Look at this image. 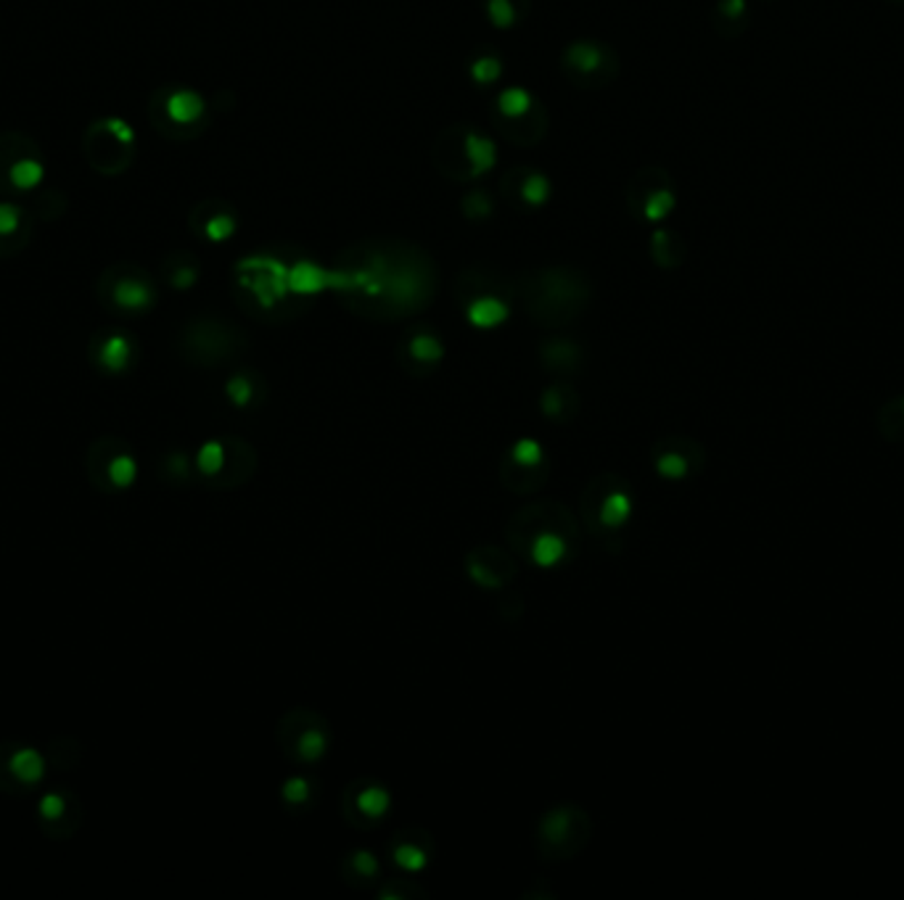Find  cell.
Listing matches in <instances>:
<instances>
[{
	"label": "cell",
	"instance_id": "cell-40",
	"mask_svg": "<svg viewBox=\"0 0 904 900\" xmlns=\"http://www.w3.org/2000/svg\"><path fill=\"white\" fill-rule=\"evenodd\" d=\"M881 434L886 438H894V442H904V396L902 399L888 402L881 413Z\"/></svg>",
	"mask_w": 904,
	"mask_h": 900
},
{
	"label": "cell",
	"instance_id": "cell-9",
	"mask_svg": "<svg viewBox=\"0 0 904 900\" xmlns=\"http://www.w3.org/2000/svg\"><path fill=\"white\" fill-rule=\"evenodd\" d=\"M82 156L98 175H125L138 156V135L122 117H101L82 135Z\"/></svg>",
	"mask_w": 904,
	"mask_h": 900
},
{
	"label": "cell",
	"instance_id": "cell-28",
	"mask_svg": "<svg viewBox=\"0 0 904 900\" xmlns=\"http://www.w3.org/2000/svg\"><path fill=\"white\" fill-rule=\"evenodd\" d=\"M503 56L494 51V48H476L471 53L469 63H465V75H469V80L476 90H494L500 80H503Z\"/></svg>",
	"mask_w": 904,
	"mask_h": 900
},
{
	"label": "cell",
	"instance_id": "cell-20",
	"mask_svg": "<svg viewBox=\"0 0 904 900\" xmlns=\"http://www.w3.org/2000/svg\"><path fill=\"white\" fill-rule=\"evenodd\" d=\"M188 230L204 244H228L242 230V215L220 196H207L188 211Z\"/></svg>",
	"mask_w": 904,
	"mask_h": 900
},
{
	"label": "cell",
	"instance_id": "cell-14",
	"mask_svg": "<svg viewBox=\"0 0 904 900\" xmlns=\"http://www.w3.org/2000/svg\"><path fill=\"white\" fill-rule=\"evenodd\" d=\"M590 817L577 805H558L537 824V850L548 861H569L590 842Z\"/></svg>",
	"mask_w": 904,
	"mask_h": 900
},
{
	"label": "cell",
	"instance_id": "cell-26",
	"mask_svg": "<svg viewBox=\"0 0 904 900\" xmlns=\"http://www.w3.org/2000/svg\"><path fill=\"white\" fill-rule=\"evenodd\" d=\"M390 853L397 867L407 871H421L423 867H429L432 861L434 845H432V834L423 832V829H402L390 842Z\"/></svg>",
	"mask_w": 904,
	"mask_h": 900
},
{
	"label": "cell",
	"instance_id": "cell-39",
	"mask_svg": "<svg viewBox=\"0 0 904 900\" xmlns=\"http://www.w3.org/2000/svg\"><path fill=\"white\" fill-rule=\"evenodd\" d=\"M284 800H286V805H292V808H309L313 805V800H315V784H313V779H307V777H294V779H288V782L284 784Z\"/></svg>",
	"mask_w": 904,
	"mask_h": 900
},
{
	"label": "cell",
	"instance_id": "cell-35",
	"mask_svg": "<svg viewBox=\"0 0 904 900\" xmlns=\"http://www.w3.org/2000/svg\"><path fill=\"white\" fill-rule=\"evenodd\" d=\"M344 877H347L350 884L355 888H369L381 877V863L369 850H355V853L347 856L344 861Z\"/></svg>",
	"mask_w": 904,
	"mask_h": 900
},
{
	"label": "cell",
	"instance_id": "cell-37",
	"mask_svg": "<svg viewBox=\"0 0 904 900\" xmlns=\"http://www.w3.org/2000/svg\"><path fill=\"white\" fill-rule=\"evenodd\" d=\"M225 392H228V399L233 404L246 407V404L259 399V394H263V380H259L254 373H236L228 380V386H225Z\"/></svg>",
	"mask_w": 904,
	"mask_h": 900
},
{
	"label": "cell",
	"instance_id": "cell-12",
	"mask_svg": "<svg viewBox=\"0 0 904 900\" xmlns=\"http://www.w3.org/2000/svg\"><path fill=\"white\" fill-rule=\"evenodd\" d=\"M632 517V492L625 478L606 476L592 478L582 494V521L596 536H617Z\"/></svg>",
	"mask_w": 904,
	"mask_h": 900
},
{
	"label": "cell",
	"instance_id": "cell-43",
	"mask_svg": "<svg viewBox=\"0 0 904 900\" xmlns=\"http://www.w3.org/2000/svg\"><path fill=\"white\" fill-rule=\"evenodd\" d=\"M900 3H904V0H900Z\"/></svg>",
	"mask_w": 904,
	"mask_h": 900
},
{
	"label": "cell",
	"instance_id": "cell-11",
	"mask_svg": "<svg viewBox=\"0 0 904 900\" xmlns=\"http://www.w3.org/2000/svg\"><path fill=\"white\" fill-rule=\"evenodd\" d=\"M46 180V156L30 135L0 132V196L19 198L40 194Z\"/></svg>",
	"mask_w": 904,
	"mask_h": 900
},
{
	"label": "cell",
	"instance_id": "cell-8",
	"mask_svg": "<svg viewBox=\"0 0 904 900\" xmlns=\"http://www.w3.org/2000/svg\"><path fill=\"white\" fill-rule=\"evenodd\" d=\"M490 119L494 132L519 148L542 144L550 130L548 106L524 85H508V88L494 90L490 101Z\"/></svg>",
	"mask_w": 904,
	"mask_h": 900
},
{
	"label": "cell",
	"instance_id": "cell-32",
	"mask_svg": "<svg viewBox=\"0 0 904 900\" xmlns=\"http://www.w3.org/2000/svg\"><path fill=\"white\" fill-rule=\"evenodd\" d=\"M648 251H651L656 267L677 269L685 261V240L675 230L656 228L648 240Z\"/></svg>",
	"mask_w": 904,
	"mask_h": 900
},
{
	"label": "cell",
	"instance_id": "cell-29",
	"mask_svg": "<svg viewBox=\"0 0 904 900\" xmlns=\"http://www.w3.org/2000/svg\"><path fill=\"white\" fill-rule=\"evenodd\" d=\"M582 346L569 336H553L540 346V359L553 373H577L582 367Z\"/></svg>",
	"mask_w": 904,
	"mask_h": 900
},
{
	"label": "cell",
	"instance_id": "cell-33",
	"mask_svg": "<svg viewBox=\"0 0 904 900\" xmlns=\"http://www.w3.org/2000/svg\"><path fill=\"white\" fill-rule=\"evenodd\" d=\"M748 0H717L711 11V24L723 38H738L748 27Z\"/></svg>",
	"mask_w": 904,
	"mask_h": 900
},
{
	"label": "cell",
	"instance_id": "cell-36",
	"mask_svg": "<svg viewBox=\"0 0 904 900\" xmlns=\"http://www.w3.org/2000/svg\"><path fill=\"white\" fill-rule=\"evenodd\" d=\"M494 196L492 190L487 188H471L461 196V215L469 219V222H487L494 215Z\"/></svg>",
	"mask_w": 904,
	"mask_h": 900
},
{
	"label": "cell",
	"instance_id": "cell-3",
	"mask_svg": "<svg viewBox=\"0 0 904 900\" xmlns=\"http://www.w3.org/2000/svg\"><path fill=\"white\" fill-rule=\"evenodd\" d=\"M505 536L521 560L540 568H556L574 557L579 523L563 502L534 500L515 510L508 521Z\"/></svg>",
	"mask_w": 904,
	"mask_h": 900
},
{
	"label": "cell",
	"instance_id": "cell-2",
	"mask_svg": "<svg viewBox=\"0 0 904 900\" xmlns=\"http://www.w3.org/2000/svg\"><path fill=\"white\" fill-rule=\"evenodd\" d=\"M331 288V269L296 244H273L233 267V294L257 320H294Z\"/></svg>",
	"mask_w": 904,
	"mask_h": 900
},
{
	"label": "cell",
	"instance_id": "cell-13",
	"mask_svg": "<svg viewBox=\"0 0 904 900\" xmlns=\"http://www.w3.org/2000/svg\"><path fill=\"white\" fill-rule=\"evenodd\" d=\"M98 296L106 307L119 315H146L157 307L159 288L136 261H115L98 278Z\"/></svg>",
	"mask_w": 904,
	"mask_h": 900
},
{
	"label": "cell",
	"instance_id": "cell-31",
	"mask_svg": "<svg viewBox=\"0 0 904 900\" xmlns=\"http://www.w3.org/2000/svg\"><path fill=\"white\" fill-rule=\"evenodd\" d=\"M482 11L494 30H515L532 13V0H482Z\"/></svg>",
	"mask_w": 904,
	"mask_h": 900
},
{
	"label": "cell",
	"instance_id": "cell-1",
	"mask_svg": "<svg viewBox=\"0 0 904 900\" xmlns=\"http://www.w3.org/2000/svg\"><path fill=\"white\" fill-rule=\"evenodd\" d=\"M331 294L365 320H405L432 307L440 267L423 246L397 236H373L350 244L328 265Z\"/></svg>",
	"mask_w": 904,
	"mask_h": 900
},
{
	"label": "cell",
	"instance_id": "cell-34",
	"mask_svg": "<svg viewBox=\"0 0 904 900\" xmlns=\"http://www.w3.org/2000/svg\"><path fill=\"white\" fill-rule=\"evenodd\" d=\"M540 407H542V413L550 417V421L567 423L577 415L579 396L569 384H553L550 388H546V394H542Z\"/></svg>",
	"mask_w": 904,
	"mask_h": 900
},
{
	"label": "cell",
	"instance_id": "cell-16",
	"mask_svg": "<svg viewBox=\"0 0 904 900\" xmlns=\"http://www.w3.org/2000/svg\"><path fill=\"white\" fill-rule=\"evenodd\" d=\"M331 732L326 719L315 711H288L278 724V745L296 763H317L328 753Z\"/></svg>",
	"mask_w": 904,
	"mask_h": 900
},
{
	"label": "cell",
	"instance_id": "cell-6",
	"mask_svg": "<svg viewBox=\"0 0 904 900\" xmlns=\"http://www.w3.org/2000/svg\"><path fill=\"white\" fill-rule=\"evenodd\" d=\"M515 299H519L515 283L500 269L471 265L458 273L455 301L473 328H500L513 315Z\"/></svg>",
	"mask_w": 904,
	"mask_h": 900
},
{
	"label": "cell",
	"instance_id": "cell-27",
	"mask_svg": "<svg viewBox=\"0 0 904 900\" xmlns=\"http://www.w3.org/2000/svg\"><path fill=\"white\" fill-rule=\"evenodd\" d=\"M136 359V342L127 333H104L96 338V363L109 373H122Z\"/></svg>",
	"mask_w": 904,
	"mask_h": 900
},
{
	"label": "cell",
	"instance_id": "cell-18",
	"mask_svg": "<svg viewBox=\"0 0 904 900\" xmlns=\"http://www.w3.org/2000/svg\"><path fill=\"white\" fill-rule=\"evenodd\" d=\"M550 473V459L540 444L532 438H519L511 449L505 452L503 463H500V481L511 488V492L534 494L537 488L546 484Z\"/></svg>",
	"mask_w": 904,
	"mask_h": 900
},
{
	"label": "cell",
	"instance_id": "cell-15",
	"mask_svg": "<svg viewBox=\"0 0 904 900\" xmlns=\"http://www.w3.org/2000/svg\"><path fill=\"white\" fill-rule=\"evenodd\" d=\"M627 211L642 225H661L677 207V186L664 167H640L625 188Z\"/></svg>",
	"mask_w": 904,
	"mask_h": 900
},
{
	"label": "cell",
	"instance_id": "cell-19",
	"mask_svg": "<svg viewBox=\"0 0 904 900\" xmlns=\"http://www.w3.org/2000/svg\"><path fill=\"white\" fill-rule=\"evenodd\" d=\"M498 194L503 196L508 207L521 215H537L553 198V180L546 175V169L519 165L500 175Z\"/></svg>",
	"mask_w": 904,
	"mask_h": 900
},
{
	"label": "cell",
	"instance_id": "cell-42",
	"mask_svg": "<svg viewBox=\"0 0 904 900\" xmlns=\"http://www.w3.org/2000/svg\"><path fill=\"white\" fill-rule=\"evenodd\" d=\"M40 813L42 819H59L63 813V798L61 795H46L40 800Z\"/></svg>",
	"mask_w": 904,
	"mask_h": 900
},
{
	"label": "cell",
	"instance_id": "cell-7",
	"mask_svg": "<svg viewBox=\"0 0 904 900\" xmlns=\"http://www.w3.org/2000/svg\"><path fill=\"white\" fill-rule=\"evenodd\" d=\"M148 122L173 144H190L209 130L212 106L199 90L183 82L159 85L148 96Z\"/></svg>",
	"mask_w": 904,
	"mask_h": 900
},
{
	"label": "cell",
	"instance_id": "cell-17",
	"mask_svg": "<svg viewBox=\"0 0 904 900\" xmlns=\"http://www.w3.org/2000/svg\"><path fill=\"white\" fill-rule=\"evenodd\" d=\"M183 346L194 359L204 365H217L236 357L246 346L244 333L220 317H196L183 330Z\"/></svg>",
	"mask_w": 904,
	"mask_h": 900
},
{
	"label": "cell",
	"instance_id": "cell-22",
	"mask_svg": "<svg viewBox=\"0 0 904 900\" xmlns=\"http://www.w3.org/2000/svg\"><path fill=\"white\" fill-rule=\"evenodd\" d=\"M444 359V342L436 328L426 323H415L402 333L397 344V363L411 375L434 373Z\"/></svg>",
	"mask_w": 904,
	"mask_h": 900
},
{
	"label": "cell",
	"instance_id": "cell-38",
	"mask_svg": "<svg viewBox=\"0 0 904 900\" xmlns=\"http://www.w3.org/2000/svg\"><path fill=\"white\" fill-rule=\"evenodd\" d=\"M9 769H11V774L19 779V782L35 784L42 779L46 761H42V755L35 753V750H19V753H13Z\"/></svg>",
	"mask_w": 904,
	"mask_h": 900
},
{
	"label": "cell",
	"instance_id": "cell-5",
	"mask_svg": "<svg viewBox=\"0 0 904 900\" xmlns=\"http://www.w3.org/2000/svg\"><path fill=\"white\" fill-rule=\"evenodd\" d=\"M432 165L444 180L471 186L498 167V144L482 127L455 122L436 132Z\"/></svg>",
	"mask_w": 904,
	"mask_h": 900
},
{
	"label": "cell",
	"instance_id": "cell-10",
	"mask_svg": "<svg viewBox=\"0 0 904 900\" xmlns=\"http://www.w3.org/2000/svg\"><path fill=\"white\" fill-rule=\"evenodd\" d=\"M558 69L579 90H603L621 75L617 48L606 40L577 38L558 53Z\"/></svg>",
	"mask_w": 904,
	"mask_h": 900
},
{
	"label": "cell",
	"instance_id": "cell-41",
	"mask_svg": "<svg viewBox=\"0 0 904 900\" xmlns=\"http://www.w3.org/2000/svg\"><path fill=\"white\" fill-rule=\"evenodd\" d=\"M106 476H109L111 484L119 486V488L130 486L132 481H136V476H138L136 459L127 457V455L115 457V459H111V463H109V467H106Z\"/></svg>",
	"mask_w": 904,
	"mask_h": 900
},
{
	"label": "cell",
	"instance_id": "cell-23",
	"mask_svg": "<svg viewBox=\"0 0 904 900\" xmlns=\"http://www.w3.org/2000/svg\"><path fill=\"white\" fill-rule=\"evenodd\" d=\"M392 808V795L376 779L360 777L344 792V819L355 829H373Z\"/></svg>",
	"mask_w": 904,
	"mask_h": 900
},
{
	"label": "cell",
	"instance_id": "cell-4",
	"mask_svg": "<svg viewBox=\"0 0 904 900\" xmlns=\"http://www.w3.org/2000/svg\"><path fill=\"white\" fill-rule=\"evenodd\" d=\"M521 307L542 328H563L584 315L592 301L588 273L571 265H548L529 269L515 283Z\"/></svg>",
	"mask_w": 904,
	"mask_h": 900
},
{
	"label": "cell",
	"instance_id": "cell-24",
	"mask_svg": "<svg viewBox=\"0 0 904 900\" xmlns=\"http://www.w3.org/2000/svg\"><path fill=\"white\" fill-rule=\"evenodd\" d=\"M465 571L473 584L484 586V590H503L515 578V557L508 555L505 550L494 547V544H479L465 557Z\"/></svg>",
	"mask_w": 904,
	"mask_h": 900
},
{
	"label": "cell",
	"instance_id": "cell-30",
	"mask_svg": "<svg viewBox=\"0 0 904 900\" xmlns=\"http://www.w3.org/2000/svg\"><path fill=\"white\" fill-rule=\"evenodd\" d=\"M161 278L167 280L169 288L188 290L194 288L202 278V261L190 251H173L161 259Z\"/></svg>",
	"mask_w": 904,
	"mask_h": 900
},
{
	"label": "cell",
	"instance_id": "cell-21",
	"mask_svg": "<svg viewBox=\"0 0 904 900\" xmlns=\"http://www.w3.org/2000/svg\"><path fill=\"white\" fill-rule=\"evenodd\" d=\"M654 467L667 481H688L706 463L704 446L690 436H664L651 452Z\"/></svg>",
	"mask_w": 904,
	"mask_h": 900
},
{
	"label": "cell",
	"instance_id": "cell-25",
	"mask_svg": "<svg viewBox=\"0 0 904 900\" xmlns=\"http://www.w3.org/2000/svg\"><path fill=\"white\" fill-rule=\"evenodd\" d=\"M35 222H38L35 211L17 198L0 201V259L17 257L30 246Z\"/></svg>",
	"mask_w": 904,
	"mask_h": 900
}]
</instances>
